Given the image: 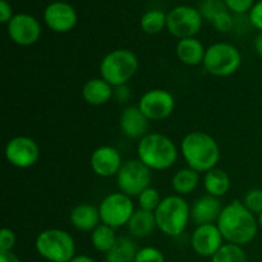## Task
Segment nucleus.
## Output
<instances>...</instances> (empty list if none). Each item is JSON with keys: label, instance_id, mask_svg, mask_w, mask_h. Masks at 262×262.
<instances>
[{"label": "nucleus", "instance_id": "f257e3e1", "mask_svg": "<svg viewBox=\"0 0 262 262\" xmlns=\"http://www.w3.org/2000/svg\"><path fill=\"white\" fill-rule=\"evenodd\" d=\"M216 225L224 241L237 246H245L252 242L258 230V222L255 214L241 201H233L223 207Z\"/></svg>", "mask_w": 262, "mask_h": 262}, {"label": "nucleus", "instance_id": "f03ea898", "mask_svg": "<svg viewBox=\"0 0 262 262\" xmlns=\"http://www.w3.org/2000/svg\"><path fill=\"white\" fill-rule=\"evenodd\" d=\"M181 151L188 168L197 173H207L216 168L220 148L214 137L201 130L188 133L181 143Z\"/></svg>", "mask_w": 262, "mask_h": 262}, {"label": "nucleus", "instance_id": "7ed1b4c3", "mask_svg": "<svg viewBox=\"0 0 262 262\" xmlns=\"http://www.w3.org/2000/svg\"><path fill=\"white\" fill-rule=\"evenodd\" d=\"M138 159L151 170L171 168L178 159L176 143L161 133H147L137 146Z\"/></svg>", "mask_w": 262, "mask_h": 262}, {"label": "nucleus", "instance_id": "20e7f679", "mask_svg": "<svg viewBox=\"0 0 262 262\" xmlns=\"http://www.w3.org/2000/svg\"><path fill=\"white\" fill-rule=\"evenodd\" d=\"M154 214L159 230L169 237H178L191 220V207L183 197L176 194L161 200Z\"/></svg>", "mask_w": 262, "mask_h": 262}, {"label": "nucleus", "instance_id": "39448f33", "mask_svg": "<svg viewBox=\"0 0 262 262\" xmlns=\"http://www.w3.org/2000/svg\"><path fill=\"white\" fill-rule=\"evenodd\" d=\"M137 69V56L128 49L110 51L104 56L100 64L101 78L109 82L113 87L125 86V83L133 78Z\"/></svg>", "mask_w": 262, "mask_h": 262}, {"label": "nucleus", "instance_id": "423d86ee", "mask_svg": "<svg viewBox=\"0 0 262 262\" xmlns=\"http://www.w3.org/2000/svg\"><path fill=\"white\" fill-rule=\"evenodd\" d=\"M36 251L49 262H69L76 256L74 239L61 229H46L37 235Z\"/></svg>", "mask_w": 262, "mask_h": 262}, {"label": "nucleus", "instance_id": "0eeeda50", "mask_svg": "<svg viewBox=\"0 0 262 262\" xmlns=\"http://www.w3.org/2000/svg\"><path fill=\"white\" fill-rule=\"evenodd\" d=\"M242 63L239 50L227 42H216L206 49L204 67L215 77H228L235 73Z\"/></svg>", "mask_w": 262, "mask_h": 262}, {"label": "nucleus", "instance_id": "6e6552de", "mask_svg": "<svg viewBox=\"0 0 262 262\" xmlns=\"http://www.w3.org/2000/svg\"><path fill=\"white\" fill-rule=\"evenodd\" d=\"M151 169L147 168L140 159L123 163L117 174V183L120 192L129 197H138L146 188L150 187Z\"/></svg>", "mask_w": 262, "mask_h": 262}, {"label": "nucleus", "instance_id": "1a4fd4ad", "mask_svg": "<svg viewBox=\"0 0 262 262\" xmlns=\"http://www.w3.org/2000/svg\"><path fill=\"white\" fill-rule=\"evenodd\" d=\"M99 211L102 224L117 229L129 223L136 210L132 197L122 192H117V193L107 194L102 200L99 206Z\"/></svg>", "mask_w": 262, "mask_h": 262}, {"label": "nucleus", "instance_id": "9d476101", "mask_svg": "<svg viewBox=\"0 0 262 262\" xmlns=\"http://www.w3.org/2000/svg\"><path fill=\"white\" fill-rule=\"evenodd\" d=\"M202 15L200 10L191 7H177L166 14V27L176 37L189 38L200 32L202 27Z\"/></svg>", "mask_w": 262, "mask_h": 262}, {"label": "nucleus", "instance_id": "9b49d317", "mask_svg": "<svg viewBox=\"0 0 262 262\" xmlns=\"http://www.w3.org/2000/svg\"><path fill=\"white\" fill-rule=\"evenodd\" d=\"M137 106L148 120H164L174 112L176 100L166 90L155 89L145 92Z\"/></svg>", "mask_w": 262, "mask_h": 262}, {"label": "nucleus", "instance_id": "f8f14e48", "mask_svg": "<svg viewBox=\"0 0 262 262\" xmlns=\"http://www.w3.org/2000/svg\"><path fill=\"white\" fill-rule=\"evenodd\" d=\"M5 159L15 168L27 169L37 163L40 158V147L35 140L26 136L12 138L5 146Z\"/></svg>", "mask_w": 262, "mask_h": 262}, {"label": "nucleus", "instance_id": "ddd939ff", "mask_svg": "<svg viewBox=\"0 0 262 262\" xmlns=\"http://www.w3.org/2000/svg\"><path fill=\"white\" fill-rule=\"evenodd\" d=\"M8 35L13 42L20 46H30L37 42L41 36V26L30 14H15L8 23Z\"/></svg>", "mask_w": 262, "mask_h": 262}, {"label": "nucleus", "instance_id": "4468645a", "mask_svg": "<svg viewBox=\"0 0 262 262\" xmlns=\"http://www.w3.org/2000/svg\"><path fill=\"white\" fill-rule=\"evenodd\" d=\"M224 237L217 225H199L192 233L191 245L194 252L201 257H212L224 245Z\"/></svg>", "mask_w": 262, "mask_h": 262}, {"label": "nucleus", "instance_id": "2eb2a0df", "mask_svg": "<svg viewBox=\"0 0 262 262\" xmlns=\"http://www.w3.org/2000/svg\"><path fill=\"white\" fill-rule=\"evenodd\" d=\"M91 168L96 176L101 178H110L117 176L122 168V156L113 146H100L91 155Z\"/></svg>", "mask_w": 262, "mask_h": 262}, {"label": "nucleus", "instance_id": "dca6fc26", "mask_svg": "<svg viewBox=\"0 0 262 262\" xmlns=\"http://www.w3.org/2000/svg\"><path fill=\"white\" fill-rule=\"evenodd\" d=\"M43 19L50 30L63 33L73 30L78 18H77V13L72 5L56 2L46 7Z\"/></svg>", "mask_w": 262, "mask_h": 262}, {"label": "nucleus", "instance_id": "f3484780", "mask_svg": "<svg viewBox=\"0 0 262 262\" xmlns=\"http://www.w3.org/2000/svg\"><path fill=\"white\" fill-rule=\"evenodd\" d=\"M222 202L217 197L206 194L194 201L191 207V220L194 224L205 225L214 224L217 222L220 214H222Z\"/></svg>", "mask_w": 262, "mask_h": 262}, {"label": "nucleus", "instance_id": "a211bd4d", "mask_svg": "<svg viewBox=\"0 0 262 262\" xmlns=\"http://www.w3.org/2000/svg\"><path fill=\"white\" fill-rule=\"evenodd\" d=\"M150 120L143 115L138 106H129L120 114L119 127L124 136L129 138H143L147 135Z\"/></svg>", "mask_w": 262, "mask_h": 262}, {"label": "nucleus", "instance_id": "6ab92c4d", "mask_svg": "<svg viewBox=\"0 0 262 262\" xmlns=\"http://www.w3.org/2000/svg\"><path fill=\"white\" fill-rule=\"evenodd\" d=\"M69 219L72 225L81 232H92L95 228L99 227L101 222L99 209L90 204H79L74 206L69 215Z\"/></svg>", "mask_w": 262, "mask_h": 262}, {"label": "nucleus", "instance_id": "aec40b11", "mask_svg": "<svg viewBox=\"0 0 262 262\" xmlns=\"http://www.w3.org/2000/svg\"><path fill=\"white\" fill-rule=\"evenodd\" d=\"M114 87L104 78H92L84 83L82 89V97L84 101L94 106H100L109 101L113 97Z\"/></svg>", "mask_w": 262, "mask_h": 262}, {"label": "nucleus", "instance_id": "412c9836", "mask_svg": "<svg viewBox=\"0 0 262 262\" xmlns=\"http://www.w3.org/2000/svg\"><path fill=\"white\" fill-rule=\"evenodd\" d=\"M206 49L202 42L194 37L179 40L177 45V56L186 66H199L204 63Z\"/></svg>", "mask_w": 262, "mask_h": 262}, {"label": "nucleus", "instance_id": "4be33fe9", "mask_svg": "<svg viewBox=\"0 0 262 262\" xmlns=\"http://www.w3.org/2000/svg\"><path fill=\"white\" fill-rule=\"evenodd\" d=\"M128 232L132 237L136 238H147L158 228L156 225L155 214L151 211L138 209L130 217L129 223L127 224Z\"/></svg>", "mask_w": 262, "mask_h": 262}, {"label": "nucleus", "instance_id": "5701e85b", "mask_svg": "<svg viewBox=\"0 0 262 262\" xmlns=\"http://www.w3.org/2000/svg\"><path fill=\"white\" fill-rule=\"evenodd\" d=\"M204 186L207 194H211L214 197H222L229 191L230 188V178L228 173L223 169L214 168L205 173Z\"/></svg>", "mask_w": 262, "mask_h": 262}, {"label": "nucleus", "instance_id": "b1692460", "mask_svg": "<svg viewBox=\"0 0 262 262\" xmlns=\"http://www.w3.org/2000/svg\"><path fill=\"white\" fill-rule=\"evenodd\" d=\"M138 248L128 237H118L114 247L105 253L106 262H135Z\"/></svg>", "mask_w": 262, "mask_h": 262}, {"label": "nucleus", "instance_id": "393cba45", "mask_svg": "<svg viewBox=\"0 0 262 262\" xmlns=\"http://www.w3.org/2000/svg\"><path fill=\"white\" fill-rule=\"evenodd\" d=\"M200 183V173L191 168L179 169L171 179L173 189L179 196L191 194Z\"/></svg>", "mask_w": 262, "mask_h": 262}, {"label": "nucleus", "instance_id": "a878e982", "mask_svg": "<svg viewBox=\"0 0 262 262\" xmlns=\"http://www.w3.org/2000/svg\"><path fill=\"white\" fill-rule=\"evenodd\" d=\"M118 237L115 235L114 228L106 224H100L99 227L92 230L91 242L95 250L99 252L107 253L117 243Z\"/></svg>", "mask_w": 262, "mask_h": 262}, {"label": "nucleus", "instance_id": "bb28decb", "mask_svg": "<svg viewBox=\"0 0 262 262\" xmlns=\"http://www.w3.org/2000/svg\"><path fill=\"white\" fill-rule=\"evenodd\" d=\"M211 262H247V255L242 246L225 243L212 256Z\"/></svg>", "mask_w": 262, "mask_h": 262}, {"label": "nucleus", "instance_id": "cd10ccee", "mask_svg": "<svg viewBox=\"0 0 262 262\" xmlns=\"http://www.w3.org/2000/svg\"><path fill=\"white\" fill-rule=\"evenodd\" d=\"M166 26V14L161 10H150L141 18V28L148 35H156L161 32Z\"/></svg>", "mask_w": 262, "mask_h": 262}, {"label": "nucleus", "instance_id": "c85d7f7f", "mask_svg": "<svg viewBox=\"0 0 262 262\" xmlns=\"http://www.w3.org/2000/svg\"><path fill=\"white\" fill-rule=\"evenodd\" d=\"M138 199V205H140V209L146 210V211H151L155 212L156 209L159 207L161 202V197L160 193L156 188H152V187H148L146 188L140 196L137 197Z\"/></svg>", "mask_w": 262, "mask_h": 262}, {"label": "nucleus", "instance_id": "c756f323", "mask_svg": "<svg viewBox=\"0 0 262 262\" xmlns=\"http://www.w3.org/2000/svg\"><path fill=\"white\" fill-rule=\"evenodd\" d=\"M225 7H227V4H225V2H222V0H204L201 4L200 13H201L202 17L212 22L220 13L227 12Z\"/></svg>", "mask_w": 262, "mask_h": 262}, {"label": "nucleus", "instance_id": "7c9ffc66", "mask_svg": "<svg viewBox=\"0 0 262 262\" xmlns=\"http://www.w3.org/2000/svg\"><path fill=\"white\" fill-rule=\"evenodd\" d=\"M243 205L252 214L260 215L262 212V189L255 188L248 191L243 199Z\"/></svg>", "mask_w": 262, "mask_h": 262}, {"label": "nucleus", "instance_id": "2f4dec72", "mask_svg": "<svg viewBox=\"0 0 262 262\" xmlns=\"http://www.w3.org/2000/svg\"><path fill=\"white\" fill-rule=\"evenodd\" d=\"M135 262H165V257L158 248L143 247L138 250Z\"/></svg>", "mask_w": 262, "mask_h": 262}, {"label": "nucleus", "instance_id": "473e14b6", "mask_svg": "<svg viewBox=\"0 0 262 262\" xmlns=\"http://www.w3.org/2000/svg\"><path fill=\"white\" fill-rule=\"evenodd\" d=\"M17 242L15 233L9 228H3L0 232V252H9Z\"/></svg>", "mask_w": 262, "mask_h": 262}, {"label": "nucleus", "instance_id": "72a5a7b5", "mask_svg": "<svg viewBox=\"0 0 262 262\" xmlns=\"http://www.w3.org/2000/svg\"><path fill=\"white\" fill-rule=\"evenodd\" d=\"M215 28L220 32H228L233 28V18L228 12H223L212 20Z\"/></svg>", "mask_w": 262, "mask_h": 262}, {"label": "nucleus", "instance_id": "f704fd0d", "mask_svg": "<svg viewBox=\"0 0 262 262\" xmlns=\"http://www.w3.org/2000/svg\"><path fill=\"white\" fill-rule=\"evenodd\" d=\"M227 7L234 13H246L252 9L255 0H224Z\"/></svg>", "mask_w": 262, "mask_h": 262}, {"label": "nucleus", "instance_id": "c9c22d12", "mask_svg": "<svg viewBox=\"0 0 262 262\" xmlns=\"http://www.w3.org/2000/svg\"><path fill=\"white\" fill-rule=\"evenodd\" d=\"M250 22L255 28L262 32V0L256 3L250 12Z\"/></svg>", "mask_w": 262, "mask_h": 262}, {"label": "nucleus", "instance_id": "e433bc0d", "mask_svg": "<svg viewBox=\"0 0 262 262\" xmlns=\"http://www.w3.org/2000/svg\"><path fill=\"white\" fill-rule=\"evenodd\" d=\"M14 17L12 14V7L7 0H0V22L9 23L10 19Z\"/></svg>", "mask_w": 262, "mask_h": 262}, {"label": "nucleus", "instance_id": "4c0bfd02", "mask_svg": "<svg viewBox=\"0 0 262 262\" xmlns=\"http://www.w3.org/2000/svg\"><path fill=\"white\" fill-rule=\"evenodd\" d=\"M0 262H22L13 251L9 252H0Z\"/></svg>", "mask_w": 262, "mask_h": 262}, {"label": "nucleus", "instance_id": "58836bf2", "mask_svg": "<svg viewBox=\"0 0 262 262\" xmlns=\"http://www.w3.org/2000/svg\"><path fill=\"white\" fill-rule=\"evenodd\" d=\"M69 262H96L92 257L86 255H76Z\"/></svg>", "mask_w": 262, "mask_h": 262}, {"label": "nucleus", "instance_id": "ea45409f", "mask_svg": "<svg viewBox=\"0 0 262 262\" xmlns=\"http://www.w3.org/2000/svg\"><path fill=\"white\" fill-rule=\"evenodd\" d=\"M255 50L256 53L258 54V55L262 58V32H260L257 35V37H256L255 40Z\"/></svg>", "mask_w": 262, "mask_h": 262}, {"label": "nucleus", "instance_id": "a19ab883", "mask_svg": "<svg viewBox=\"0 0 262 262\" xmlns=\"http://www.w3.org/2000/svg\"><path fill=\"white\" fill-rule=\"evenodd\" d=\"M257 222H258V227L261 228L262 229V212L260 215H258V217H257Z\"/></svg>", "mask_w": 262, "mask_h": 262}]
</instances>
